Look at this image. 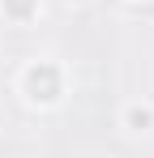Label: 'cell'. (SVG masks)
Segmentation results:
<instances>
[{"mask_svg": "<svg viewBox=\"0 0 154 158\" xmlns=\"http://www.w3.org/2000/svg\"><path fill=\"white\" fill-rule=\"evenodd\" d=\"M26 90H30V98L51 103V98L60 94V73H56L51 64H34V69L26 73Z\"/></svg>", "mask_w": 154, "mask_h": 158, "instance_id": "1", "label": "cell"}, {"mask_svg": "<svg viewBox=\"0 0 154 158\" xmlns=\"http://www.w3.org/2000/svg\"><path fill=\"white\" fill-rule=\"evenodd\" d=\"M4 9H9L13 17H26V13L34 9V0H4Z\"/></svg>", "mask_w": 154, "mask_h": 158, "instance_id": "2", "label": "cell"}, {"mask_svg": "<svg viewBox=\"0 0 154 158\" xmlns=\"http://www.w3.org/2000/svg\"><path fill=\"white\" fill-rule=\"evenodd\" d=\"M128 124H133V128H146V124H150V111H146V107H133V111H128Z\"/></svg>", "mask_w": 154, "mask_h": 158, "instance_id": "3", "label": "cell"}]
</instances>
